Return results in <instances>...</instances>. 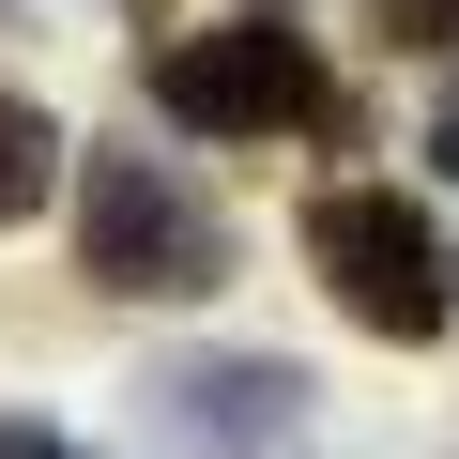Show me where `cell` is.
I'll return each mask as SVG.
<instances>
[{
  "mask_svg": "<svg viewBox=\"0 0 459 459\" xmlns=\"http://www.w3.org/2000/svg\"><path fill=\"white\" fill-rule=\"evenodd\" d=\"M0 459H77V444L62 429H0Z\"/></svg>",
  "mask_w": 459,
  "mask_h": 459,
  "instance_id": "obj_8",
  "label": "cell"
},
{
  "mask_svg": "<svg viewBox=\"0 0 459 459\" xmlns=\"http://www.w3.org/2000/svg\"><path fill=\"white\" fill-rule=\"evenodd\" d=\"M153 429H169L184 459L291 444V429H307V368H291V352H199V368H169V383H153Z\"/></svg>",
  "mask_w": 459,
  "mask_h": 459,
  "instance_id": "obj_4",
  "label": "cell"
},
{
  "mask_svg": "<svg viewBox=\"0 0 459 459\" xmlns=\"http://www.w3.org/2000/svg\"><path fill=\"white\" fill-rule=\"evenodd\" d=\"M307 261L337 276V307L368 337H444L459 276H444V230L413 214V184H322L307 199Z\"/></svg>",
  "mask_w": 459,
  "mask_h": 459,
  "instance_id": "obj_2",
  "label": "cell"
},
{
  "mask_svg": "<svg viewBox=\"0 0 459 459\" xmlns=\"http://www.w3.org/2000/svg\"><path fill=\"white\" fill-rule=\"evenodd\" d=\"M153 108H169L184 138H291V123L322 108V62H307L291 16H230V31L153 47Z\"/></svg>",
  "mask_w": 459,
  "mask_h": 459,
  "instance_id": "obj_3",
  "label": "cell"
},
{
  "mask_svg": "<svg viewBox=\"0 0 459 459\" xmlns=\"http://www.w3.org/2000/svg\"><path fill=\"white\" fill-rule=\"evenodd\" d=\"M77 261H92V291H169V307H199V291L230 276V214H214L169 153H92V184H77Z\"/></svg>",
  "mask_w": 459,
  "mask_h": 459,
  "instance_id": "obj_1",
  "label": "cell"
},
{
  "mask_svg": "<svg viewBox=\"0 0 459 459\" xmlns=\"http://www.w3.org/2000/svg\"><path fill=\"white\" fill-rule=\"evenodd\" d=\"M398 31L413 47H459V0H398Z\"/></svg>",
  "mask_w": 459,
  "mask_h": 459,
  "instance_id": "obj_6",
  "label": "cell"
},
{
  "mask_svg": "<svg viewBox=\"0 0 459 459\" xmlns=\"http://www.w3.org/2000/svg\"><path fill=\"white\" fill-rule=\"evenodd\" d=\"M429 169H444V184H459V92H444V108H429Z\"/></svg>",
  "mask_w": 459,
  "mask_h": 459,
  "instance_id": "obj_7",
  "label": "cell"
},
{
  "mask_svg": "<svg viewBox=\"0 0 459 459\" xmlns=\"http://www.w3.org/2000/svg\"><path fill=\"white\" fill-rule=\"evenodd\" d=\"M47 184H62V138H47L31 108H0V230H16V214H47Z\"/></svg>",
  "mask_w": 459,
  "mask_h": 459,
  "instance_id": "obj_5",
  "label": "cell"
}]
</instances>
